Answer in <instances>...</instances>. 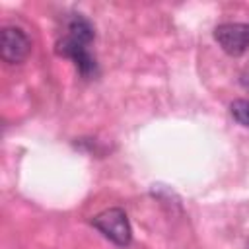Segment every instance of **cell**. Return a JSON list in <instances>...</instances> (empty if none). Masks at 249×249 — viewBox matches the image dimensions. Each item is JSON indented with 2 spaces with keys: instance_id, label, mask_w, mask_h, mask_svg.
<instances>
[{
  "instance_id": "2",
  "label": "cell",
  "mask_w": 249,
  "mask_h": 249,
  "mask_svg": "<svg viewBox=\"0 0 249 249\" xmlns=\"http://www.w3.org/2000/svg\"><path fill=\"white\" fill-rule=\"evenodd\" d=\"M91 226L117 247H128L132 241V230H130L128 216L119 206H113V208H107L95 214L91 218Z\"/></svg>"
},
{
  "instance_id": "5",
  "label": "cell",
  "mask_w": 249,
  "mask_h": 249,
  "mask_svg": "<svg viewBox=\"0 0 249 249\" xmlns=\"http://www.w3.org/2000/svg\"><path fill=\"white\" fill-rule=\"evenodd\" d=\"M230 113H231V117L239 124L249 128V99H235V101H231L230 103Z\"/></svg>"
},
{
  "instance_id": "4",
  "label": "cell",
  "mask_w": 249,
  "mask_h": 249,
  "mask_svg": "<svg viewBox=\"0 0 249 249\" xmlns=\"http://www.w3.org/2000/svg\"><path fill=\"white\" fill-rule=\"evenodd\" d=\"M31 53L29 35L18 25H6L0 31V56L8 64H21Z\"/></svg>"
},
{
  "instance_id": "1",
  "label": "cell",
  "mask_w": 249,
  "mask_h": 249,
  "mask_svg": "<svg viewBox=\"0 0 249 249\" xmlns=\"http://www.w3.org/2000/svg\"><path fill=\"white\" fill-rule=\"evenodd\" d=\"M64 35L56 41V54L70 58L84 80L97 76V60L89 51V45L95 39V29L88 18L82 14H72L66 19Z\"/></svg>"
},
{
  "instance_id": "3",
  "label": "cell",
  "mask_w": 249,
  "mask_h": 249,
  "mask_svg": "<svg viewBox=\"0 0 249 249\" xmlns=\"http://www.w3.org/2000/svg\"><path fill=\"white\" fill-rule=\"evenodd\" d=\"M214 39L230 56H241L249 51V23L228 21L214 27Z\"/></svg>"
},
{
  "instance_id": "6",
  "label": "cell",
  "mask_w": 249,
  "mask_h": 249,
  "mask_svg": "<svg viewBox=\"0 0 249 249\" xmlns=\"http://www.w3.org/2000/svg\"><path fill=\"white\" fill-rule=\"evenodd\" d=\"M239 84H241V88L245 91H249V64H245L241 68V72H239Z\"/></svg>"
}]
</instances>
